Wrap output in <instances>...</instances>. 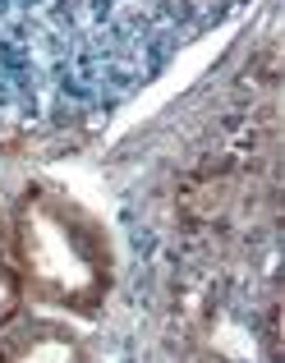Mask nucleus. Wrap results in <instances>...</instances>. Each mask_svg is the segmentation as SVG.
<instances>
[{
  "label": "nucleus",
  "instance_id": "f257e3e1",
  "mask_svg": "<svg viewBox=\"0 0 285 363\" xmlns=\"http://www.w3.org/2000/svg\"><path fill=\"white\" fill-rule=\"evenodd\" d=\"M249 0H0V138L106 124Z\"/></svg>",
  "mask_w": 285,
  "mask_h": 363
},
{
  "label": "nucleus",
  "instance_id": "20e7f679",
  "mask_svg": "<svg viewBox=\"0 0 285 363\" xmlns=\"http://www.w3.org/2000/svg\"><path fill=\"white\" fill-rule=\"evenodd\" d=\"M18 276L9 267V248H5V235H0V322H9L18 313Z\"/></svg>",
  "mask_w": 285,
  "mask_h": 363
},
{
  "label": "nucleus",
  "instance_id": "7ed1b4c3",
  "mask_svg": "<svg viewBox=\"0 0 285 363\" xmlns=\"http://www.w3.org/2000/svg\"><path fill=\"white\" fill-rule=\"evenodd\" d=\"M0 363H88L83 340L69 336V327H28L23 336H14V345L0 354Z\"/></svg>",
  "mask_w": 285,
  "mask_h": 363
},
{
  "label": "nucleus",
  "instance_id": "f03ea898",
  "mask_svg": "<svg viewBox=\"0 0 285 363\" xmlns=\"http://www.w3.org/2000/svg\"><path fill=\"white\" fill-rule=\"evenodd\" d=\"M18 290L42 303L88 313L106 290V244L83 207L51 189H33L14 221Z\"/></svg>",
  "mask_w": 285,
  "mask_h": 363
}]
</instances>
